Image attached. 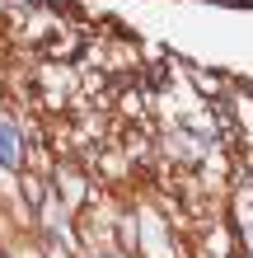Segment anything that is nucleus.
I'll use <instances>...</instances> for the list:
<instances>
[{
	"label": "nucleus",
	"mask_w": 253,
	"mask_h": 258,
	"mask_svg": "<svg viewBox=\"0 0 253 258\" xmlns=\"http://www.w3.org/2000/svg\"><path fill=\"white\" fill-rule=\"evenodd\" d=\"M0 164H5V169H19V164H24V141H19V127H14V122H5V117H0Z\"/></svg>",
	"instance_id": "1"
},
{
	"label": "nucleus",
	"mask_w": 253,
	"mask_h": 258,
	"mask_svg": "<svg viewBox=\"0 0 253 258\" xmlns=\"http://www.w3.org/2000/svg\"><path fill=\"white\" fill-rule=\"evenodd\" d=\"M0 258H10V253H0Z\"/></svg>",
	"instance_id": "2"
}]
</instances>
